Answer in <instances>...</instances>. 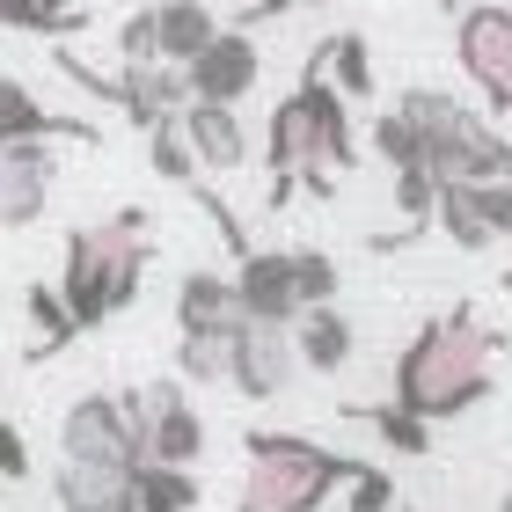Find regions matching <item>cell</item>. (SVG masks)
<instances>
[{"label": "cell", "mask_w": 512, "mask_h": 512, "mask_svg": "<svg viewBox=\"0 0 512 512\" xmlns=\"http://www.w3.org/2000/svg\"><path fill=\"white\" fill-rule=\"evenodd\" d=\"M264 161H271V191L264 205L286 213L293 191L308 198H337V176L359 161V139H352V96L330 81V37H315L308 66L286 96L271 103V125H264Z\"/></svg>", "instance_id": "6da1fadb"}, {"label": "cell", "mask_w": 512, "mask_h": 512, "mask_svg": "<svg viewBox=\"0 0 512 512\" xmlns=\"http://www.w3.org/2000/svg\"><path fill=\"white\" fill-rule=\"evenodd\" d=\"M498 352H505V337L491 322H476V308L432 315L395 359V403L410 417H425V425L469 417L483 395H498Z\"/></svg>", "instance_id": "7a4b0ae2"}, {"label": "cell", "mask_w": 512, "mask_h": 512, "mask_svg": "<svg viewBox=\"0 0 512 512\" xmlns=\"http://www.w3.org/2000/svg\"><path fill=\"white\" fill-rule=\"evenodd\" d=\"M147 256H154V213L147 205H118L110 220H88L66 235V271H59V293L74 308L81 330L125 315L139 300V278H147Z\"/></svg>", "instance_id": "3957f363"}, {"label": "cell", "mask_w": 512, "mask_h": 512, "mask_svg": "<svg viewBox=\"0 0 512 512\" xmlns=\"http://www.w3.org/2000/svg\"><path fill=\"white\" fill-rule=\"evenodd\" d=\"M242 454L249 461H242L235 512H322L359 469V454H337L308 432H249Z\"/></svg>", "instance_id": "277c9868"}, {"label": "cell", "mask_w": 512, "mask_h": 512, "mask_svg": "<svg viewBox=\"0 0 512 512\" xmlns=\"http://www.w3.org/2000/svg\"><path fill=\"white\" fill-rule=\"evenodd\" d=\"M395 110L417 125L425 161H432L439 183H491V176H512V139L483 118L476 103L447 96V88H403Z\"/></svg>", "instance_id": "5b68a950"}, {"label": "cell", "mask_w": 512, "mask_h": 512, "mask_svg": "<svg viewBox=\"0 0 512 512\" xmlns=\"http://www.w3.org/2000/svg\"><path fill=\"white\" fill-rule=\"evenodd\" d=\"M59 74H74L88 96H103V103H118L125 118L139 132H154V125H169L183 103H191V74L169 59H125L118 74H96V66H81L74 52H59Z\"/></svg>", "instance_id": "8992f818"}, {"label": "cell", "mask_w": 512, "mask_h": 512, "mask_svg": "<svg viewBox=\"0 0 512 512\" xmlns=\"http://www.w3.org/2000/svg\"><path fill=\"white\" fill-rule=\"evenodd\" d=\"M454 59L461 74L476 81V96L498 110V118H512V8H498V0H476V8L454 15Z\"/></svg>", "instance_id": "52a82bcc"}, {"label": "cell", "mask_w": 512, "mask_h": 512, "mask_svg": "<svg viewBox=\"0 0 512 512\" xmlns=\"http://www.w3.org/2000/svg\"><path fill=\"white\" fill-rule=\"evenodd\" d=\"M125 410H132V432H139V454H147V461H183V469H198V454H205V417H198L191 395H183V381H147V388H132Z\"/></svg>", "instance_id": "ba28073f"}, {"label": "cell", "mask_w": 512, "mask_h": 512, "mask_svg": "<svg viewBox=\"0 0 512 512\" xmlns=\"http://www.w3.org/2000/svg\"><path fill=\"white\" fill-rule=\"evenodd\" d=\"M293 374H308V366H300V344H293V322L242 315V337H235V374H227V388H235L242 403H278V395L293 388Z\"/></svg>", "instance_id": "9c48e42d"}, {"label": "cell", "mask_w": 512, "mask_h": 512, "mask_svg": "<svg viewBox=\"0 0 512 512\" xmlns=\"http://www.w3.org/2000/svg\"><path fill=\"white\" fill-rule=\"evenodd\" d=\"M52 498H59V512H139V461L59 454Z\"/></svg>", "instance_id": "30bf717a"}, {"label": "cell", "mask_w": 512, "mask_h": 512, "mask_svg": "<svg viewBox=\"0 0 512 512\" xmlns=\"http://www.w3.org/2000/svg\"><path fill=\"white\" fill-rule=\"evenodd\" d=\"M52 183H59V161H52V139H8L0 147V227H37L44 205H52Z\"/></svg>", "instance_id": "8fae6325"}, {"label": "cell", "mask_w": 512, "mask_h": 512, "mask_svg": "<svg viewBox=\"0 0 512 512\" xmlns=\"http://www.w3.org/2000/svg\"><path fill=\"white\" fill-rule=\"evenodd\" d=\"M59 454H103V461H147L132 432L125 395H81L74 410L59 417Z\"/></svg>", "instance_id": "7c38bea8"}, {"label": "cell", "mask_w": 512, "mask_h": 512, "mask_svg": "<svg viewBox=\"0 0 512 512\" xmlns=\"http://www.w3.org/2000/svg\"><path fill=\"white\" fill-rule=\"evenodd\" d=\"M183 74H191V96H205V103H242L264 81V52L249 44V30H220Z\"/></svg>", "instance_id": "4fadbf2b"}, {"label": "cell", "mask_w": 512, "mask_h": 512, "mask_svg": "<svg viewBox=\"0 0 512 512\" xmlns=\"http://www.w3.org/2000/svg\"><path fill=\"white\" fill-rule=\"evenodd\" d=\"M176 125H183V139H191V154H198V169H242L249 161V125H242V110L235 103H205V96H191L176 110Z\"/></svg>", "instance_id": "5bb4252c"}, {"label": "cell", "mask_w": 512, "mask_h": 512, "mask_svg": "<svg viewBox=\"0 0 512 512\" xmlns=\"http://www.w3.org/2000/svg\"><path fill=\"white\" fill-rule=\"evenodd\" d=\"M235 286H242V308L264 315V322H293L300 315L293 249H249V256H235Z\"/></svg>", "instance_id": "9a60e30c"}, {"label": "cell", "mask_w": 512, "mask_h": 512, "mask_svg": "<svg viewBox=\"0 0 512 512\" xmlns=\"http://www.w3.org/2000/svg\"><path fill=\"white\" fill-rule=\"evenodd\" d=\"M293 344H300V366H308V374H337V366H352L359 330H352V315H344L337 300H322V308L293 315Z\"/></svg>", "instance_id": "2e32d148"}, {"label": "cell", "mask_w": 512, "mask_h": 512, "mask_svg": "<svg viewBox=\"0 0 512 512\" xmlns=\"http://www.w3.org/2000/svg\"><path fill=\"white\" fill-rule=\"evenodd\" d=\"M242 286H235V271H183V286H176V330H227V322H242Z\"/></svg>", "instance_id": "e0dca14e"}, {"label": "cell", "mask_w": 512, "mask_h": 512, "mask_svg": "<svg viewBox=\"0 0 512 512\" xmlns=\"http://www.w3.org/2000/svg\"><path fill=\"white\" fill-rule=\"evenodd\" d=\"M213 37H220V15L205 0H154V59L191 66Z\"/></svg>", "instance_id": "ac0fdd59"}, {"label": "cell", "mask_w": 512, "mask_h": 512, "mask_svg": "<svg viewBox=\"0 0 512 512\" xmlns=\"http://www.w3.org/2000/svg\"><path fill=\"white\" fill-rule=\"evenodd\" d=\"M8 139H96V125L88 118H52L15 74H0V147H8Z\"/></svg>", "instance_id": "d6986e66"}, {"label": "cell", "mask_w": 512, "mask_h": 512, "mask_svg": "<svg viewBox=\"0 0 512 512\" xmlns=\"http://www.w3.org/2000/svg\"><path fill=\"white\" fill-rule=\"evenodd\" d=\"M235 337H242V322H227V330H183L176 337V374L198 381V388H220L235 374Z\"/></svg>", "instance_id": "ffe728a7"}, {"label": "cell", "mask_w": 512, "mask_h": 512, "mask_svg": "<svg viewBox=\"0 0 512 512\" xmlns=\"http://www.w3.org/2000/svg\"><path fill=\"white\" fill-rule=\"evenodd\" d=\"M205 483L183 461H139V512H198Z\"/></svg>", "instance_id": "44dd1931"}, {"label": "cell", "mask_w": 512, "mask_h": 512, "mask_svg": "<svg viewBox=\"0 0 512 512\" xmlns=\"http://www.w3.org/2000/svg\"><path fill=\"white\" fill-rule=\"evenodd\" d=\"M22 308H30V322H37L30 359H52V352H66V344L81 337V322H74V308H66L59 286H30V293H22Z\"/></svg>", "instance_id": "7402d4cb"}, {"label": "cell", "mask_w": 512, "mask_h": 512, "mask_svg": "<svg viewBox=\"0 0 512 512\" xmlns=\"http://www.w3.org/2000/svg\"><path fill=\"white\" fill-rule=\"evenodd\" d=\"M352 417L381 439L388 454H410V461H417V454H432V425H425V417H410L403 403H366V410H352Z\"/></svg>", "instance_id": "603a6c76"}, {"label": "cell", "mask_w": 512, "mask_h": 512, "mask_svg": "<svg viewBox=\"0 0 512 512\" xmlns=\"http://www.w3.org/2000/svg\"><path fill=\"white\" fill-rule=\"evenodd\" d=\"M330 81H337L352 103L374 96V52H366L359 30H337V37H330Z\"/></svg>", "instance_id": "cb8c5ba5"}, {"label": "cell", "mask_w": 512, "mask_h": 512, "mask_svg": "<svg viewBox=\"0 0 512 512\" xmlns=\"http://www.w3.org/2000/svg\"><path fill=\"white\" fill-rule=\"evenodd\" d=\"M147 161H154V176L183 183V191H191V183H198V154H191V139H183V125H176V118L147 132Z\"/></svg>", "instance_id": "d4e9b609"}, {"label": "cell", "mask_w": 512, "mask_h": 512, "mask_svg": "<svg viewBox=\"0 0 512 512\" xmlns=\"http://www.w3.org/2000/svg\"><path fill=\"white\" fill-rule=\"evenodd\" d=\"M374 154L388 161V176H395V169H417V161H425V139H417V125L403 118V110H381V118H374ZM425 169H432V161H425Z\"/></svg>", "instance_id": "484cf974"}, {"label": "cell", "mask_w": 512, "mask_h": 512, "mask_svg": "<svg viewBox=\"0 0 512 512\" xmlns=\"http://www.w3.org/2000/svg\"><path fill=\"white\" fill-rule=\"evenodd\" d=\"M293 286H300V308L337 300V256L330 249H293Z\"/></svg>", "instance_id": "4316f807"}, {"label": "cell", "mask_w": 512, "mask_h": 512, "mask_svg": "<svg viewBox=\"0 0 512 512\" xmlns=\"http://www.w3.org/2000/svg\"><path fill=\"white\" fill-rule=\"evenodd\" d=\"M476 205V220L491 227V242H512V176H491V183H461Z\"/></svg>", "instance_id": "83f0119b"}, {"label": "cell", "mask_w": 512, "mask_h": 512, "mask_svg": "<svg viewBox=\"0 0 512 512\" xmlns=\"http://www.w3.org/2000/svg\"><path fill=\"white\" fill-rule=\"evenodd\" d=\"M344 512H395V476L374 469V461H359L352 483H344Z\"/></svg>", "instance_id": "f1b7e54d"}, {"label": "cell", "mask_w": 512, "mask_h": 512, "mask_svg": "<svg viewBox=\"0 0 512 512\" xmlns=\"http://www.w3.org/2000/svg\"><path fill=\"white\" fill-rule=\"evenodd\" d=\"M0 30H30V37H59L44 0H0Z\"/></svg>", "instance_id": "f546056e"}, {"label": "cell", "mask_w": 512, "mask_h": 512, "mask_svg": "<svg viewBox=\"0 0 512 512\" xmlns=\"http://www.w3.org/2000/svg\"><path fill=\"white\" fill-rule=\"evenodd\" d=\"M0 476L8 483H30V447H22V432L0 417Z\"/></svg>", "instance_id": "4dcf8cb0"}, {"label": "cell", "mask_w": 512, "mask_h": 512, "mask_svg": "<svg viewBox=\"0 0 512 512\" xmlns=\"http://www.w3.org/2000/svg\"><path fill=\"white\" fill-rule=\"evenodd\" d=\"M293 8H300V0H249L242 22H271V15H293Z\"/></svg>", "instance_id": "1f68e13d"}, {"label": "cell", "mask_w": 512, "mask_h": 512, "mask_svg": "<svg viewBox=\"0 0 512 512\" xmlns=\"http://www.w3.org/2000/svg\"><path fill=\"white\" fill-rule=\"evenodd\" d=\"M432 8H476V0H432Z\"/></svg>", "instance_id": "d6a6232c"}, {"label": "cell", "mask_w": 512, "mask_h": 512, "mask_svg": "<svg viewBox=\"0 0 512 512\" xmlns=\"http://www.w3.org/2000/svg\"><path fill=\"white\" fill-rule=\"evenodd\" d=\"M498 512H512V483H505V505H498Z\"/></svg>", "instance_id": "836d02e7"}, {"label": "cell", "mask_w": 512, "mask_h": 512, "mask_svg": "<svg viewBox=\"0 0 512 512\" xmlns=\"http://www.w3.org/2000/svg\"><path fill=\"white\" fill-rule=\"evenodd\" d=\"M300 8H330V0H300Z\"/></svg>", "instance_id": "e575fe53"}, {"label": "cell", "mask_w": 512, "mask_h": 512, "mask_svg": "<svg viewBox=\"0 0 512 512\" xmlns=\"http://www.w3.org/2000/svg\"><path fill=\"white\" fill-rule=\"evenodd\" d=\"M395 512H410V505H395Z\"/></svg>", "instance_id": "d590c367"}, {"label": "cell", "mask_w": 512, "mask_h": 512, "mask_svg": "<svg viewBox=\"0 0 512 512\" xmlns=\"http://www.w3.org/2000/svg\"><path fill=\"white\" fill-rule=\"evenodd\" d=\"M505 286H512V278H505Z\"/></svg>", "instance_id": "8d00e7d4"}]
</instances>
